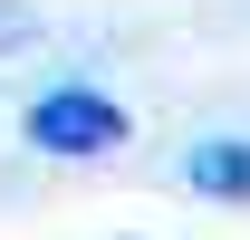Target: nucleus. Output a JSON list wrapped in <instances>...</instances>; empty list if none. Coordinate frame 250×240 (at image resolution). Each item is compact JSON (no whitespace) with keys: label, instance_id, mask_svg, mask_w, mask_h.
<instances>
[{"label":"nucleus","instance_id":"1","mask_svg":"<svg viewBox=\"0 0 250 240\" xmlns=\"http://www.w3.org/2000/svg\"><path fill=\"white\" fill-rule=\"evenodd\" d=\"M29 144L39 154H116L125 144V106L96 87H48L29 106Z\"/></svg>","mask_w":250,"mask_h":240},{"label":"nucleus","instance_id":"2","mask_svg":"<svg viewBox=\"0 0 250 240\" xmlns=\"http://www.w3.org/2000/svg\"><path fill=\"white\" fill-rule=\"evenodd\" d=\"M183 182L212 192V202H250V135H212V144L183 154Z\"/></svg>","mask_w":250,"mask_h":240}]
</instances>
